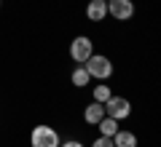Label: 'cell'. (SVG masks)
<instances>
[{"mask_svg":"<svg viewBox=\"0 0 161 147\" xmlns=\"http://www.w3.org/2000/svg\"><path fill=\"white\" fill-rule=\"evenodd\" d=\"M83 67H86V72L92 75V78L97 80H108L110 75H113V62H110L108 56H89L86 62H83Z\"/></svg>","mask_w":161,"mask_h":147,"instance_id":"6da1fadb","label":"cell"},{"mask_svg":"<svg viewBox=\"0 0 161 147\" xmlns=\"http://www.w3.org/2000/svg\"><path fill=\"white\" fill-rule=\"evenodd\" d=\"M102 107H105V115H108V118H113V120H124V118H129V115H132V102H129V99H124V96H110Z\"/></svg>","mask_w":161,"mask_h":147,"instance_id":"7a4b0ae2","label":"cell"},{"mask_svg":"<svg viewBox=\"0 0 161 147\" xmlns=\"http://www.w3.org/2000/svg\"><path fill=\"white\" fill-rule=\"evenodd\" d=\"M30 142H32V147H59V134L51 126H35Z\"/></svg>","mask_w":161,"mask_h":147,"instance_id":"3957f363","label":"cell"},{"mask_svg":"<svg viewBox=\"0 0 161 147\" xmlns=\"http://www.w3.org/2000/svg\"><path fill=\"white\" fill-rule=\"evenodd\" d=\"M92 38H86V35H80V38H75L73 43H70V56H73V62L83 64L89 56H92Z\"/></svg>","mask_w":161,"mask_h":147,"instance_id":"277c9868","label":"cell"},{"mask_svg":"<svg viewBox=\"0 0 161 147\" xmlns=\"http://www.w3.org/2000/svg\"><path fill=\"white\" fill-rule=\"evenodd\" d=\"M105 3H108V13L113 19H118V22L132 19V13H134V3L132 0H105Z\"/></svg>","mask_w":161,"mask_h":147,"instance_id":"5b68a950","label":"cell"},{"mask_svg":"<svg viewBox=\"0 0 161 147\" xmlns=\"http://www.w3.org/2000/svg\"><path fill=\"white\" fill-rule=\"evenodd\" d=\"M86 16H89V22H102V19L108 16V3H105V0H89Z\"/></svg>","mask_w":161,"mask_h":147,"instance_id":"8992f818","label":"cell"},{"mask_svg":"<svg viewBox=\"0 0 161 147\" xmlns=\"http://www.w3.org/2000/svg\"><path fill=\"white\" fill-rule=\"evenodd\" d=\"M110 139H113V147H137V136L132 131H124V129H118Z\"/></svg>","mask_w":161,"mask_h":147,"instance_id":"52a82bcc","label":"cell"},{"mask_svg":"<svg viewBox=\"0 0 161 147\" xmlns=\"http://www.w3.org/2000/svg\"><path fill=\"white\" fill-rule=\"evenodd\" d=\"M102 118H105V107H102L99 102H92V104L86 107V113H83V120H86L89 126H97Z\"/></svg>","mask_w":161,"mask_h":147,"instance_id":"ba28073f","label":"cell"},{"mask_svg":"<svg viewBox=\"0 0 161 147\" xmlns=\"http://www.w3.org/2000/svg\"><path fill=\"white\" fill-rule=\"evenodd\" d=\"M70 80H73V86H78V88H83V86H89V80H92V75L86 72V67L80 64L78 70H73V75H70Z\"/></svg>","mask_w":161,"mask_h":147,"instance_id":"9c48e42d","label":"cell"},{"mask_svg":"<svg viewBox=\"0 0 161 147\" xmlns=\"http://www.w3.org/2000/svg\"><path fill=\"white\" fill-rule=\"evenodd\" d=\"M99 131H102V136H113L115 131H118V120H113V118H108V115H105L102 120H99Z\"/></svg>","mask_w":161,"mask_h":147,"instance_id":"30bf717a","label":"cell"},{"mask_svg":"<svg viewBox=\"0 0 161 147\" xmlns=\"http://www.w3.org/2000/svg\"><path fill=\"white\" fill-rule=\"evenodd\" d=\"M110 96H113V94H110V86H102V83H99V86H94V102L105 104V102L110 99Z\"/></svg>","mask_w":161,"mask_h":147,"instance_id":"8fae6325","label":"cell"},{"mask_svg":"<svg viewBox=\"0 0 161 147\" xmlns=\"http://www.w3.org/2000/svg\"><path fill=\"white\" fill-rule=\"evenodd\" d=\"M92 147H113V139L110 136H99V139H94Z\"/></svg>","mask_w":161,"mask_h":147,"instance_id":"7c38bea8","label":"cell"},{"mask_svg":"<svg viewBox=\"0 0 161 147\" xmlns=\"http://www.w3.org/2000/svg\"><path fill=\"white\" fill-rule=\"evenodd\" d=\"M59 147H83V142H78V139H67V142H62Z\"/></svg>","mask_w":161,"mask_h":147,"instance_id":"4fadbf2b","label":"cell"}]
</instances>
